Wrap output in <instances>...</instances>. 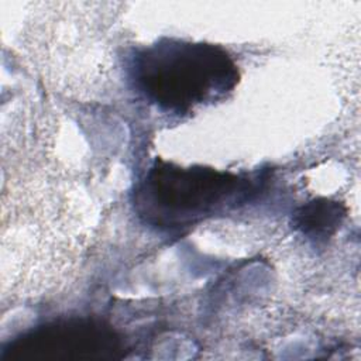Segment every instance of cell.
Here are the masks:
<instances>
[{
  "mask_svg": "<svg viewBox=\"0 0 361 361\" xmlns=\"http://www.w3.org/2000/svg\"><path fill=\"white\" fill-rule=\"evenodd\" d=\"M135 72L144 93L172 110L212 102L237 83L231 58L223 49L206 44H157L140 55Z\"/></svg>",
  "mask_w": 361,
  "mask_h": 361,
  "instance_id": "6da1fadb",
  "label": "cell"
},
{
  "mask_svg": "<svg viewBox=\"0 0 361 361\" xmlns=\"http://www.w3.org/2000/svg\"><path fill=\"white\" fill-rule=\"evenodd\" d=\"M235 178L210 169L155 168L147 183L148 202L157 214L180 221L206 213L231 196Z\"/></svg>",
  "mask_w": 361,
  "mask_h": 361,
  "instance_id": "7a4b0ae2",
  "label": "cell"
},
{
  "mask_svg": "<svg viewBox=\"0 0 361 361\" xmlns=\"http://www.w3.org/2000/svg\"><path fill=\"white\" fill-rule=\"evenodd\" d=\"M110 338L100 329L90 324H63L54 326L25 340L18 350L34 353L35 357L45 353L47 358H90L92 351L102 348V340Z\"/></svg>",
  "mask_w": 361,
  "mask_h": 361,
  "instance_id": "3957f363",
  "label": "cell"
},
{
  "mask_svg": "<svg viewBox=\"0 0 361 361\" xmlns=\"http://www.w3.org/2000/svg\"><path fill=\"white\" fill-rule=\"evenodd\" d=\"M340 207L336 203H312L303 207L299 224L303 231L312 235L329 234L340 221Z\"/></svg>",
  "mask_w": 361,
  "mask_h": 361,
  "instance_id": "277c9868",
  "label": "cell"
}]
</instances>
